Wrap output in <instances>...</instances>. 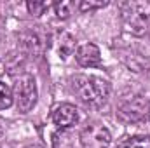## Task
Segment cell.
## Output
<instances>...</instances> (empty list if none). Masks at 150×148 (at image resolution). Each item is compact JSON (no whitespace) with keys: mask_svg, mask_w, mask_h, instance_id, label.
<instances>
[{"mask_svg":"<svg viewBox=\"0 0 150 148\" xmlns=\"http://www.w3.org/2000/svg\"><path fill=\"white\" fill-rule=\"evenodd\" d=\"M75 59L80 66L84 68H96L101 65V52L98 49V45L87 42V44H82L77 52H75Z\"/></svg>","mask_w":150,"mask_h":148,"instance_id":"obj_7","label":"cell"},{"mask_svg":"<svg viewBox=\"0 0 150 148\" xmlns=\"http://www.w3.org/2000/svg\"><path fill=\"white\" fill-rule=\"evenodd\" d=\"M77 7L75 2H70V0H61V2H56L54 4V11H56V16L59 19H67L74 14V9Z\"/></svg>","mask_w":150,"mask_h":148,"instance_id":"obj_10","label":"cell"},{"mask_svg":"<svg viewBox=\"0 0 150 148\" xmlns=\"http://www.w3.org/2000/svg\"><path fill=\"white\" fill-rule=\"evenodd\" d=\"M26 7H28L30 14H33V16H40V14H44V11L49 7V2H37V0H33V2H28Z\"/></svg>","mask_w":150,"mask_h":148,"instance_id":"obj_13","label":"cell"},{"mask_svg":"<svg viewBox=\"0 0 150 148\" xmlns=\"http://www.w3.org/2000/svg\"><path fill=\"white\" fill-rule=\"evenodd\" d=\"M112 141L110 131L100 124V122H91L84 127L80 132V145L82 148H108Z\"/></svg>","mask_w":150,"mask_h":148,"instance_id":"obj_4","label":"cell"},{"mask_svg":"<svg viewBox=\"0 0 150 148\" xmlns=\"http://www.w3.org/2000/svg\"><path fill=\"white\" fill-rule=\"evenodd\" d=\"M26 148H44V147H40V145H30V147H26Z\"/></svg>","mask_w":150,"mask_h":148,"instance_id":"obj_14","label":"cell"},{"mask_svg":"<svg viewBox=\"0 0 150 148\" xmlns=\"http://www.w3.org/2000/svg\"><path fill=\"white\" fill-rule=\"evenodd\" d=\"M52 122L59 127V129H68L77 124L79 120V110L70 103H61L52 110Z\"/></svg>","mask_w":150,"mask_h":148,"instance_id":"obj_6","label":"cell"},{"mask_svg":"<svg viewBox=\"0 0 150 148\" xmlns=\"http://www.w3.org/2000/svg\"><path fill=\"white\" fill-rule=\"evenodd\" d=\"M72 91L87 106H101L110 96V84L94 75L72 77Z\"/></svg>","mask_w":150,"mask_h":148,"instance_id":"obj_1","label":"cell"},{"mask_svg":"<svg viewBox=\"0 0 150 148\" xmlns=\"http://www.w3.org/2000/svg\"><path fill=\"white\" fill-rule=\"evenodd\" d=\"M12 98H14L16 108L21 113H26L35 106V103H37V84H35L33 75L25 73L16 78L14 89H12Z\"/></svg>","mask_w":150,"mask_h":148,"instance_id":"obj_3","label":"cell"},{"mask_svg":"<svg viewBox=\"0 0 150 148\" xmlns=\"http://www.w3.org/2000/svg\"><path fill=\"white\" fill-rule=\"evenodd\" d=\"M149 117H150V105H149Z\"/></svg>","mask_w":150,"mask_h":148,"instance_id":"obj_15","label":"cell"},{"mask_svg":"<svg viewBox=\"0 0 150 148\" xmlns=\"http://www.w3.org/2000/svg\"><path fill=\"white\" fill-rule=\"evenodd\" d=\"M117 148H150V136H133L119 143Z\"/></svg>","mask_w":150,"mask_h":148,"instance_id":"obj_9","label":"cell"},{"mask_svg":"<svg viewBox=\"0 0 150 148\" xmlns=\"http://www.w3.org/2000/svg\"><path fill=\"white\" fill-rule=\"evenodd\" d=\"M122 21L127 32L143 35L150 28V2L147 0H127L120 5Z\"/></svg>","mask_w":150,"mask_h":148,"instance_id":"obj_2","label":"cell"},{"mask_svg":"<svg viewBox=\"0 0 150 148\" xmlns=\"http://www.w3.org/2000/svg\"><path fill=\"white\" fill-rule=\"evenodd\" d=\"M74 49H75V38L72 37L70 33L63 32V33L59 35V58L67 59V58L74 52Z\"/></svg>","mask_w":150,"mask_h":148,"instance_id":"obj_8","label":"cell"},{"mask_svg":"<svg viewBox=\"0 0 150 148\" xmlns=\"http://www.w3.org/2000/svg\"><path fill=\"white\" fill-rule=\"evenodd\" d=\"M108 2L107 0H80L77 4V9L80 12H87V11H94V9H101V7H107Z\"/></svg>","mask_w":150,"mask_h":148,"instance_id":"obj_12","label":"cell"},{"mask_svg":"<svg viewBox=\"0 0 150 148\" xmlns=\"http://www.w3.org/2000/svg\"><path fill=\"white\" fill-rule=\"evenodd\" d=\"M119 117L124 122H138L149 113V105L143 96H133L120 103L119 106Z\"/></svg>","mask_w":150,"mask_h":148,"instance_id":"obj_5","label":"cell"},{"mask_svg":"<svg viewBox=\"0 0 150 148\" xmlns=\"http://www.w3.org/2000/svg\"><path fill=\"white\" fill-rule=\"evenodd\" d=\"M12 103H14V98H12V89H11L7 84L0 82V110L9 108Z\"/></svg>","mask_w":150,"mask_h":148,"instance_id":"obj_11","label":"cell"}]
</instances>
